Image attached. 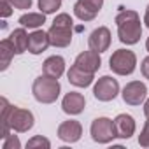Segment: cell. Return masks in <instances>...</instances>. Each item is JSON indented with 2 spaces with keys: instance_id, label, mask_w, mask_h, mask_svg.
I'll use <instances>...</instances> for the list:
<instances>
[{
  "instance_id": "cell-1",
  "label": "cell",
  "mask_w": 149,
  "mask_h": 149,
  "mask_svg": "<svg viewBox=\"0 0 149 149\" xmlns=\"http://www.w3.org/2000/svg\"><path fill=\"white\" fill-rule=\"evenodd\" d=\"M116 26H118V37L123 44L133 46L142 37V23L140 16L133 9H123L116 14Z\"/></svg>"
},
{
  "instance_id": "cell-2",
  "label": "cell",
  "mask_w": 149,
  "mask_h": 149,
  "mask_svg": "<svg viewBox=\"0 0 149 149\" xmlns=\"http://www.w3.org/2000/svg\"><path fill=\"white\" fill-rule=\"evenodd\" d=\"M72 28H74V19L67 13H60L54 19L51 28L47 30L51 46L54 47H68L72 44Z\"/></svg>"
},
{
  "instance_id": "cell-3",
  "label": "cell",
  "mask_w": 149,
  "mask_h": 149,
  "mask_svg": "<svg viewBox=\"0 0 149 149\" xmlns=\"http://www.w3.org/2000/svg\"><path fill=\"white\" fill-rule=\"evenodd\" d=\"M61 93V86L58 79L49 77L46 74L39 76L32 84V95L39 104H54Z\"/></svg>"
},
{
  "instance_id": "cell-4",
  "label": "cell",
  "mask_w": 149,
  "mask_h": 149,
  "mask_svg": "<svg viewBox=\"0 0 149 149\" xmlns=\"http://www.w3.org/2000/svg\"><path fill=\"white\" fill-rule=\"evenodd\" d=\"M109 68L118 76H132L137 68V56L130 49H118L109 58Z\"/></svg>"
},
{
  "instance_id": "cell-5",
  "label": "cell",
  "mask_w": 149,
  "mask_h": 149,
  "mask_svg": "<svg viewBox=\"0 0 149 149\" xmlns=\"http://www.w3.org/2000/svg\"><path fill=\"white\" fill-rule=\"evenodd\" d=\"M35 125V118L32 114V111L23 109V107H16L13 105L9 118H7V126L16 132V133H26L28 130H32Z\"/></svg>"
},
{
  "instance_id": "cell-6",
  "label": "cell",
  "mask_w": 149,
  "mask_h": 149,
  "mask_svg": "<svg viewBox=\"0 0 149 149\" xmlns=\"http://www.w3.org/2000/svg\"><path fill=\"white\" fill-rule=\"evenodd\" d=\"M91 139L97 144H109L116 139V128H114V119L109 118H97L93 119L90 126Z\"/></svg>"
},
{
  "instance_id": "cell-7",
  "label": "cell",
  "mask_w": 149,
  "mask_h": 149,
  "mask_svg": "<svg viewBox=\"0 0 149 149\" xmlns=\"http://www.w3.org/2000/svg\"><path fill=\"white\" fill-rule=\"evenodd\" d=\"M93 95L98 102H111L119 95V83L118 79L111 76H102L95 86H93Z\"/></svg>"
},
{
  "instance_id": "cell-8",
  "label": "cell",
  "mask_w": 149,
  "mask_h": 149,
  "mask_svg": "<svg viewBox=\"0 0 149 149\" xmlns=\"http://www.w3.org/2000/svg\"><path fill=\"white\" fill-rule=\"evenodd\" d=\"M121 97H123V102L126 105L137 107V105L146 102V98H147V86L142 81H130L123 88Z\"/></svg>"
},
{
  "instance_id": "cell-9",
  "label": "cell",
  "mask_w": 149,
  "mask_h": 149,
  "mask_svg": "<svg viewBox=\"0 0 149 149\" xmlns=\"http://www.w3.org/2000/svg\"><path fill=\"white\" fill-rule=\"evenodd\" d=\"M104 7V0H77L74 4V14L81 21H93Z\"/></svg>"
},
{
  "instance_id": "cell-10",
  "label": "cell",
  "mask_w": 149,
  "mask_h": 149,
  "mask_svg": "<svg viewBox=\"0 0 149 149\" xmlns=\"http://www.w3.org/2000/svg\"><path fill=\"white\" fill-rule=\"evenodd\" d=\"M58 139L61 142H67V144H74L77 142L83 135V125L76 119H67L63 123H60L58 126Z\"/></svg>"
},
{
  "instance_id": "cell-11",
  "label": "cell",
  "mask_w": 149,
  "mask_h": 149,
  "mask_svg": "<svg viewBox=\"0 0 149 149\" xmlns=\"http://www.w3.org/2000/svg\"><path fill=\"white\" fill-rule=\"evenodd\" d=\"M86 107V98L79 91H68L63 100H61V111L68 116H77L84 111Z\"/></svg>"
},
{
  "instance_id": "cell-12",
  "label": "cell",
  "mask_w": 149,
  "mask_h": 149,
  "mask_svg": "<svg viewBox=\"0 0 149 149\" xmlns=\"http://www.w3.org/2000/svg\"><path fill=\"white\" fill-rule=\"evenodd\" d=\"M88 46H90V49H93L97 53L107 51L111 47V30L107 26L95 28L88 37Z\"/></svg>"
},
{
  "instance_id": "cell-13",
  "label": "cell",
  "mask_w": 149,
  "mask_h": 149,
  "mask_svg": "<svg viewBox=\"0 0 149 149\" xmlns=\"http://www.w3.org/2000/svg\"><path fill=\"white\" fill-rule=\"evenodd\" d=\"M74 65H77L79 68L86 70V72H91L95 74L100 67H102V58H100V53L90 49V51H83L76 56V61Z\"/></svg>"
},
{
  "instance_id": "cell-14",
  "label": "cell",
  "mask_w": 149,
  "mask_h": 149,
  "mask_svg": "<svg viewBox=\"0 0 149 149\" xmlns=\"http://www.w3.org/2000/svg\"><path fill=\"white\" fill-rule=\"evenodd\" d=\"M114 128H116V137L118 139H123V140H128L133 133H135V119L133 116L123 112V114H118L114 118Z\"/></svg>"
},
{
  "instance_id": "cell-15",
  "label": "cell",
  "mask_w": 149,
  "mask_h": 149,
  "mask_svg": "<svg viewBox=\"0 0 149 149\" xmlns=\"http://www.w3.org/2000/svg\"><path fill=\"white\" fill-rule=\"evenodd\" d=\"M51 46V40H49V33L44 32V30H33L30 33V39H28V53L32 54H40L44 53L47 47Z\"/></svg>"
},
{
  "instance_id": "cell-16",
  "label": "cell",
  "mask_w": 149,
  "mask_h": 149,
  "mask_svg": "<svg viewBox=\"0 0 149 149\" xmlns=\"http://www.w3.org/2000/svg\"><path fill=\"white\" fill-rule=\"evenodd\" d=\"M67 77H68V83L77 86V88H88L91 86L93 79H95V74L91 72H86L83 68H79L77 65H72L70 70L67 72Z\"/></svg>"
},
{
  "instance_id": "cell-17",
  "label": "cell",
  "mask_w": 149,
  "mask_h": 149,
  "mask_svg": "<svg viewBox=\"0 0 149 149\" xmlns=\"http://www.w3.org/2000/svg\"><path fill=\"white\" fill-rule=\"evenodd\" d=\"M42 74H46L49 77H54V79H60L65 74V60H63V56L53 54V56L46 58L44 63H42Z\"/></svg>"
},
{
  "instance_id": "cell-18",
  "label": "cell",
  "mask_w": 149,
  "mask_h": 149,
  "mask_svg": "<svg viewBox=\"0 0 149 149\" xmlns=\"http://www.w3.org/2000/svg\"><path fill=\"white\" fill-rule=\"evenodd\" d=\"M7 39L11 40V44H13V47H14V53H16V54H23L25 51H28V39H30V35L26 33L25 26L13 30V32H11V35H9Z\"/></svg>"
},
{
  "instance_id": "cell-19",
  "label": "cell",
  "mask_w": 149,
  "mask_h": 149,
  "mask_svg": "<svg viewBox=\"0 0 149 149\" xmlns=\"http://www.w3.org/2000/svg\"><path fill=\"white\" fill-rule=\"evenodd\" d=\"M18 23H19L21 26H25V28H33V30H37V28H40V26L46 23V14H44V13H25V14L19 16Z\"/></svg>"
},
{
  "instance_id": "cell-20",
  "label": "cell",
  "mask_w": 149,
  "mask_h": 149,
  "mask_svg": "<svg viewBox=\"0 0 149 149\" xmlns=\"http://www.w3.org/2000/svg\"><path fill=\"white\" fill-rule=\"evenodd\" d=\"M14 54L16 53H14V47H13L11 40L9 39H4L2 42H0V70H2V72L9 68Z\"/></svg>"
},
{
  "instance_id": "cell-21",
  "label": "cell",
  "mask_w": 149,
  "mask_h": 149,
  "mask_svg": "<svg viewBox=\"0 0 149 149\" xmlns=\"http://www.w3.org/2000/svg\"><path fill=\"white\" fill-rule=\"evenodd\" d=\"M39 9L44 14H54L61 7V0H37Z\"/></svg>"
},
{
  "instance_id": "cell-22",
  "label": "cell",
  "mask_w": 149,
  "mask_h": 149,
  "mask_svg": "<svg viewBox=\"0 0 149 149\" xmlns=\"http://www.w3.org/2000/svg\"><path fill=\"white\" fill-rule=\"evenodd\" d=\"M26 147H30V149H35V147L49 149V147H51V142H49V139H46V137H42V135H35V137H32V139L26 142Z\"/></svg>"
},
{
  "instance_id": "cell-23",
  "label": "cell",
  "mask_w": 149,
  "mask_h": 149,
  "mask_svg": "<svg viewBox=\"0 0 149 149\" xmlns=\"http://www.w3.org/2000/svg\"><path fill=\"white\" fill-rule=\"evenodd\" d=\"M19 147H21V142H19L18 135H13V133H9V135L4 139L2 149H19Z\"/></svg>"
},
{
  "instance_id": "cell-24",
  "label": "cell",
  "mask_w": 149,
  "mask_h": 149,
  "mask_svg": "<svg viewBox=\"0 0 149 149\" xmlns=\"http://www.w3.org/2000/svg\"><path fill=\"white\" fill-rule=\"evenodd\" d=\"M139 144H140L142 147H149V118H147V121L144 123V128H142V132H140V135H139Z\"/></svg>"
},
{
  "instance_id": "cell-25",
  "label": "cell",
  "mask_w": 149,
  "mask_h": 149,
  "mask_svg": "<svg viewBox=\"0 0 149 149\" xmlns=\"http://www.w3.org/2000/svg\"><path fill=\"white\" fill-rule=\"evenodd\" d=\"M13 4L11 0H0V16L2 18H9L13 14Z\"/></svg>"
},
{
  "instance_id": "cell-26",
  "label": "cell",
  "mask_w": 149,
  "mask_h": 149,
  "mask_svg": "<svg viewBox=\"0 0 149 149\" xmlns=\"http://www.w3.org/2000/svg\"><path fill=\"white\" fill-rule=\"evenodd\" d=\"M11 4H13V7L14 9H19V11H26V9H30L32 7V0H11Z\"/></svg>"
},
{
  "instance_id": "cell-27",
  "label": "cell",
  "mask_w": 149,
  "mask_h": 149,
  "mask_svg": "<svg viewBox=\"0 0 149 149\" xmlns=\"http://www.w3.org/2000/svg\"><path fill=\"white\" fill-rule=\"evenodd\" d=\"M140 72H142L144 79H149V56H146V58L140 61Z\"/></svg>"
},
{
  "instance_id": "cell-28",
  "label": "cell",
  "mask_w": 149,
  "mask_h": 149,
  "mask_svg": "<svg viewBox=\"0 0 149 149\" xmlns=\"http://www.w3.org/2000/svg\"><path fill=\"white\" fill-rule=\"evenodd\" d=\"M144 25L149 28V4H147V7H146V14H144Z\"/></svg>"
},
{
  "instance_id": "cell-29",
  "label": "cell",
  "mask_w": 149,
  "mask_h": 149,
  "mask_svg": "<svg viewBox=\"0 0 149 149\" xmlns=\"http://www.w3.org/2000/svg\"><path fill=\"white\" fill-rule=\"evenodd\" d=\"M144 116L149 118V98H146V102H144Z\"/></svg>"
},
{
  "instance_id": "cell-30",
  "label": "cell",
  "mask_w": 149,
  "mask_h": 149,
  "mask_svg": "<svg viewBox=\"0 0 149 149\" xmlns=\"http://www.w3.org/2000/svg\"><path fill=\"white\" fill-rule=\"evenodd\" d=\"M146 49H147V53H149V37H147V40H146Z\"/></svg>"
}]
</instances>
